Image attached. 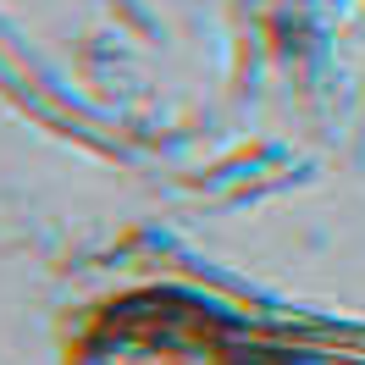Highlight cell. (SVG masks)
Segmentation results:
<instances>
[{
    "label": "cell",
    "instance_id": "obj_1",
    "mask_svg": "<svg viewBox=\"0 0 365 365\" xmlns=\"http://www.w3.org/2000/svg\"><path fill=\"white\" fill-rule=\"evenodd\" d=\"M255 343L205 294L133 288L72 332L67 365H244Z\"/></svg>",
    "mask_w": 365,
    "mask_h": 365
},
{
    "label": "cell",
    "instance_id": "obj_2",
    "mask_svg": "<svg viewBox=\"0 0 365 365\" xmlns=\"http://www.w3.org/2000/svg\"><path fill=\"white\" fill-rule=\"evenodd\" d=\"M244 365H310L304 354H282V349H255Z\"/></svg>",
    "mask_w": 365,
    "mask_h": 365
}]
</instances>
